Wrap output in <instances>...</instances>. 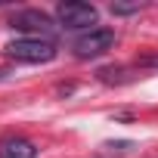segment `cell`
<instances>
[{
    "label": "cell",
    "mask_w": 158,
    "mask_h": 158,
    "mask_svg": "<svg viewBox=\"0 0 158 158\" xmlns=\"http://www.w3.org/2000/svg\"><path fill=\"white\" fill-rule=\"evenodd\" d=\"M3 53L16 62H31L34 65V62H50L56 56V47L47 37H19V40H10L3 47Z\"/></svg>",
    "instance_id": "cell-1"
},
{
    "label": "cell",
    "mask_w": 158,
    "mask_h": 158,
    "mask_svg": "<svg viewBox=\"0 0 158 158\" xmlns=\"http://www.w3.org/2000/svg\"><path fill=\"white\" fill-rule=\"evenodd\" d=\"M96 19H99L96 6L84 3V0H62L56 6V22L62 28H90L96 25Z\"/></svg>",
    "instance_id": "cell-2"
},
{
    "label": "cell",
    "mask_w": 158,
    "mask_h": 158,
    "mask_svg": "<svg viewBox=\"0 0 158 158\" xmlns=\"http://www.w3.org/2000/svg\"><path fill=\"white\" fill-rule=\"evenodd\" d=\"M115 47V31L112 28H90L87 34H81L74 40V56L77 59H93L102 56Z\"/></svg>",
    "instance_id": "cell-3"
},
{
    "label": "cell",
    "mask_w": 158,
    "mask_h": 158,
    "mask_svg": "<svg viewBox=\"0 0 158 158\" xmlns=\"http://www.w3.org/2000/svg\"><path fill=\"white\" fill-rule=\"evenodd\" d=\"M10 25L19 28V31H37V34H50V31L56 28V22H53L47 13H40V10H19V13L10 19Z\"/></svg>",
    "instance_id": "cell-4"
},
{
    "label": "cell",
    "mask_w": 158,
    "mask_h": 158,
    "mask_svg": "<svg viewBox=\"0 0 158 158\" xmlns=\"http://www.w3.org/2000/svg\"><path fill=\"white\" fill-rule=\"evenodd\" d=\"M0 158H37V146L25 136H3L0 139Z\"/></svg>",
    "instance_id": "cell-5"
},
{
    "label": "cell",
    "mask_w": 158,
    "mask_h": 158,
    "mask_svg": "<svg viewBox=\"0 0 158 158\" xmlns=\"http://www.w3.org/2000/svg\"><path fill=\"white\" fill-rule=\"evenodd\" d=\"M136 65H139V68H155V71H158V56H143V59H136Z\"/></svg>",
    "instance_id": "cell-6"
},
{
    "label": "cell",
    "mask_w": 158,
    "mask_h": 158,
    "mask_svg": "<svg viewBox=\"0 0 158 158\" xmlns=\"http://www.w3.org/2000/svg\"><path fill=\"white\" fill-rule=\"evenodd\" d=\"M112 13H118V16H127V13H136V6H124V3H112Z\"/></svg>",
    "instance_id": "cell-7"
}]
</instances>
